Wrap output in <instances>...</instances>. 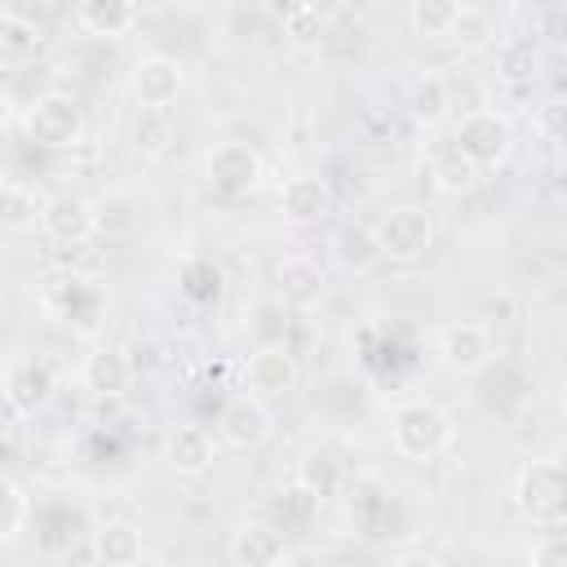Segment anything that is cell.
Returning <instances> with one entry per match:
<instances>
[{"mask_svg":"<svg viewBox=\"0 0 567 567\" xmlns=\"http://www.w3.org/2000/svg\"><path fill=\"white\" fill-rule=\"evenodd\" d=\"M341 465L328 456V452H319V447H310L301 461H297V483H306L319 501H332L337 496V487H341Z\"/></svg>","mask_w":567,"mask_h":567,"instance_id":"f1b7e54d","label":"cell"},{"mask_svg":"<svg viewBox=\"0 0 567 567\" xmlns=\"http://www.w3.org/2000/svg\"><path fill=\"white\" fill-rule=\"evenodd\" d=\"M288 323H292V310H288L279 297H270V301H261V306L252 310L248 332H252L257 346H288Z\"/></svg>","mask_w":567,"mask_h":567,"instance_id":"4dcf8cb0","label":"cell"},{"mask_svg":"<svg viewBox=\"0 0 567 567\" xmlns=\"http://www.w3.org/2000/svg\"><path fill=\"white\" fill-rule=\"evenodd\" d=\"M226 558L235 567H270V563H284L288 558V540H284V527L275 523H239L226 540Z\"/></svg>","mask_w":567,"mask_h":567,"instance_id":"9a60e30c","label":"cell"},{"mask_svg":"<svg viewBox=\"0 0 567 567\" xmlns=\"http://www.w3.org/2000/svg\"><path fill=\"white\" fill-rule=\"evenodd\" d=\"M221 288H226V270H221L213 257L195 252V257L182 261V270H177V292H182L190 306H217Z\"/></svg>","mask_w":567,"mask_h":567,"instance_id":"603a6c76","label":"cell"},{"mask_svg":"<svg viewBox=\"0 0 567 567\" xmlns=\"http://www.w3.org/2000/svg\"><path fill=\"white\" fill-rule=\"evenodd\" d=\"M89 213H93V235L106 239V244L133 239L146 226V204L133 190H106L89 204Z\"/></svg>","mask_w":567,"mask_h":567,"instance_id":"4fadbf2b","label":"cell"},{"mask_svg":"<svg viewBox=\"0 0 567 567\" xmlns=\"http://www.w3.org/2000/svg\"><path fill=\"white\" fill-rule=\"evenodd\" d=\"M279 213L292 226H319L332 213V186L323 177H315V173H297L279 190Z\"/></svg>","mask_w":567,"mask_h":567,"instance_id":"2e32d148","label":"cell"},{"mask_svg":"<svg viewBox=\"0 0 567 567\" xmlns=\"http://www.w3.org/2000/svg\"><path fill=\"white\" fill-rule=\"evenodd\" d=\"M40 230L62 244V248H84L93 239V213H89V199L71 195V190H58L49 199H40Z\"/></svg>","mask_w":567,"mask_h":567,"instance_id":"30bf717a","label":"cell"},{"mask_svg":"<svg viewBox=\"0 0 567 567\" xmlns=\"http://www.w3.org/2000/svg\"><path fill=\"white\" fill-rule=\"evenodd\" d=\"M44 49V31L13 13V9H0V71H18V66H31Z\"/></svg>","mask_w":567,"mask_h":567,"instance_id":"ffe728a7","label":"cell"},{"mask_svg":"<svg viewBox=\"0 0 567 567\" xmlns=\"http://www.w3.org/2000/svg\"><path fill=\"white\" fill-rule=\"evenodd\" d=\"M53 385H58V377H53V363H49L44 354H22V359H13V363L4 368V381H0L4 403H9L13 416H35V412H44L49 399H53Z\"/></svg>","mask_w":567,"mask_h":567,"instance_id":"52a82bcc","label":"cell"},{"mask_svg":"<svg viewBox=\"0 0 567 567\" xmlns=\"http://www.w3.org/2000/svg\"><path fill=\"white\" fill-rule=\"evenodd\" d=\"M461 0H412L408 4V27H412V35L416 40H447L452 35V27L461 22Z\"/></svg>","mask_w":567,"mask_h":567,"instance_id":"d4e9b609","label":"cell"},{"mask_svg":"<svg viewBox=\"0 0 567 567\" xmlns=\"http://www.w3.org/2000/svg\"><path fill=\"white\" fill-rule=\"evenodd\" d=\"M80 385L93 399H120L133 385V359L120 346H97L80 363Z\"/></svg>","mask_w":567,"mask_h":567,"instance_id":"e0dca14e","label":"cell"},{"mask_svg":"<svg viewBox=\"0 0 567 567\" xmlns=\"http://www.w3.org/2000/svg\"><path fill=\"white\" fill-rule=\"evenodd\" d=\"M128 84H133V97H137V106H151V111H168V106L177 102L182 84H186V66H182L177 58H168V53H142V58L133 62V75H128Z\"/></svg>","mask_w":567,"mask_h":567,"instance_id":"ba28073f","label":"cell"},{"mask_svg":"<svg viewBox=\"0 0 567 567\" xmlns=\"http://www.w3.org/2000/svg\"><path fill=\"white\" fill-rule=\"evenodd\" d=\"M478 173L483 168H474L452 142L447 146H439L434 151V159H430V177H434V190H443V195H470L474 186H478Z\"/></svg>","mask_w":567,"mask_h":567,"instance_id":"484cf974","label":"cell"},{"mask_svg":"<svg viewBox=\"0 0 567 567\" xmlns=\"http://www.w3.org/2000/svg\"><path fill=\"white\" fill-rule=\"evenodd\" d=\"M390 443L408 461H430L452 447V416L434 399H412L390 421Z\"/></svg>","mask_w":567,"mask_h":567,"instance_id":"7a4b0ae2","label":"cell"},{"mask_svg":"<svg viewBox=\"0 0 567 567\" xmlns=\"http://www.w3.org/2000/svg\"><path fill=\"white\" fill-rule=\"evenodd\" d=\"M84 106L62 93V89H44L27 102V115H22V133L31 146H44V151H71L84 142Z\"/></svg>","mask_w":567,"mask_h":567,"instance_id":"6da1fadb","label":"cell"},{"mask_svg":"<svg viewBox=\"0 0 567 567\" xmlns=\"http://www.w3.org/2000/svg\"><path fill=\"white\" fill-rule=\"evenodd\" d=\"M558 120H563V106H558V102H545V106L536 111V128L545 133V142H558Z\"/></svg>","mask_w":567,"mask_h":567,"instance_id":"d590c367","label":"cell"},{"mask_svg":"<svg viewBox=\"0 0 567 567\" xmlns=\"http://www.w3.org/2000/svg\"><path fill=\"white\" fill-rule=\"evenodd\" d=\"M40 226V195L27 182H0V230H35Z\"/></svg>","mask_w":567,"mask_h":567,"instance_id":"83f0119b","label":"cell"},{"mask_svg":"<svg viewBox=\"0 0 567 567\" xmlns=\"http://www.w3.org/2000/svg\"><path fill=\"white\" fill-rule=\"evenodd\" d=\"M452 146L474 164V168H501L514 155V124L509 115L492 111V106H470L456 120V137Z\"/></svg>","mask_w":567,"mask_h":567,"instance_id":"3957f363","label":"cell"},{"mask_svg":"<svg viewBox=\"0 0 567 567\" xmlns=\"http://www.w3.org/2000/svg\"><path fill=\"white\" fill-rule=\"evenodd\" d=\"M142 554H146V545H142V532L133 523H106L93 532L89 558H97L106 567H133V563H142Z\"/></svg>","mask_w":567,"mask_h":567,"instance_id":"cb8c5ba5","label":"cell"},{"mask_svg":"<svg viewBox=\"0 0 567 567\" xmlns=\"http://www.w3.org/2000/svg\"><path fill=\"white\" fill-rule=\"evenodd\" d=\"M337 496L346 501V509H350L359 523H377V518H385V514H390V492H385L377 478H368V474L341 478Z\"/></svg>","mask_w":567,"mask_h":567,"instance_id":"4316f807","label":"cell"},{"mask_svg":"<svg viewBox=\"0 0 567 567\" xmlns=\"http://www.w3.org/2000/svg\"><path fill=\"white\" fill-rule=\"evenodd\" d=\"M261 173H266L261 151L248 146V142H217L204 155V182L221 199H239V195L257 190L261 186Z\"/></svg>","mask_w":567,"mask_h":567,"instance_id":"277c9868","label":"cell"},{"mask_svg":"<svg viewBox=\"0 0 567 567\" xmlns=\"http://www.w3.org/2000/svg\"><path fill=\"white\" fill-rule=\"evenodd\" d=\"M275 297L288 310H310L328 297V275L315 257H284L275 266Z\"/></svg>","mask_w":567,"mask_h":567,"instance_id":"5bb4252c","label":"cell"},{"mask_svg":"<svg viewBox=\"0 0 567 567\" xmlns=\"http://www.w3.org/2000/svg\"><path fill=\"white\" fill-rule=\"evenodd\" d=\"M306 9H310V0H261V13L275 18V22H284V27H288L297 13H306Z\"/></svg>","mask_w":567,"mask_h":567,"instance_id":"e575fe53","label":"cell"},{"mask_svg":"<svg viewBox=\"0 0 567 567\" xmlns=\"http://www.w3.org/2000/svg\"><path fill=\"white\" fill-rule=\"evenodd\" d=\"M563 496H567V474H563V461H554V456L527 461L514 478V505L532 523H558Z\"/></svg>","mask_w":567,"mask_h":567,"instance_id":"5b68a950","label":"cell"},{"mask_svg":"<svg viewBox=\"0 0 567 567\" xmlns=\"http://www.w3.org/2000/svg\"><path fill=\"white\" fill-rule=\"evenodd\" d=\"M297 377H301V368H297V354L288 346H257L244 363V390L257 399L288 394L297 385Z\"/></svg>","mask_w":567,"mask_h":567,"instance_id":"8fae6325","label":"cell"},{"mask_svg":"<svg viewBox=\"0 0 567 567\" xmlns=\"http://www.w3.org/2000/svg\"><path fill=\"white\" fill-rule=\"evenodd\" d=\"M168 142H173V128H168L164 111L142 106V115L133 120V151H137V155H146V159H155V155H164V151H168Z\"/></svg>","mask_w":567,"mask_h":567,"instance_id":"1f68e13d","label":"cell"},{"mask_svg":"<svg viewBox=\"0 0 567 567\" xmlns=\"http://www.w3.org/2000/svg\"><path fill=\"white\" fill-rule=\"evenodd\" d=\"M270 408H266V399H257V394H235L226 408H221V416H217V439L226 443V447H235V452H252V447H261L266 439H270Z\"/></svg>","mask_w":567,"mask_h":567,"instance_id":"9c48e42d","label":"cell"},{"mask_svg":"<svg viewBox=\"0 0 567 567\" xmlns=\"http://www.w3.org/2000/svg\"><path fill=\"white\" fill-rule=\"evenodd\" d=\"M164 461L182 478H204L217 461V443L204 425H173L164 439Z\"/></svg>","mask_w":567,"mask_h":567,"instance_id":"ac0fdd59","label":"cell"},{"mask_svg":"<svg viewBox=\"0 0 567 567\" xmlns=\"http://www.w3.org/2000/svg\"><path fill=\"white\" fill-rule=\"evenodd\" d=\"M372 235L381 244V257L412 261V257H421L434 244V217L421 204H399V208L381 213V221L372 226Z\"/></svg>","mask_w":567,"mask_h":567,"instance_id":"8992f818","label":"cell"},{"mask_svg":"<svg viewBox=\"0 0 567 567\" xmlns=\"http://www.w3.org/2000/svg\"><path fill=\"white\" fill-rule=\"evenodd\" d=\"M332 257H337L341 270H350V275H368L372 266H381V244H377L372 226H363V221H346V226L332 235Z\"/></svg>","mask_w":567,"mask_h":567,"instance_id":"44dd1931","label":"cell"},{"mask_svg":"<svg viewBox=\"0 0 567 567\" xmlns=\"http://www.w3.org/2000/svg\"><path fill=\"white\" fill-rule=\"evenodd\" d=\"M492 354H496V350H492L487 323L465 319V323L443 328V337H439V359H443V368H452V372H461V377L483 372V368L492 363Z\"/></svg>","mask_w":567,"mask_h":567,"instance_id":"7c38bea8","label":"cell"},{"mask_svg":"<svg viewBox=\"0 0 567 567\" xmlns=\"http://www.w3.org/2000/svg\"><path fill=\"white\" fill-rule=\"evenodd\" d=\"M447 111H452V84H447V75H439V71L416 75L412 89H408V115L416 124L434 128V124L447 120Z\"/></svg>","mask_w":567,"mask_h":567,"instance_id":"7402d4cb","label":"cell"},{"mask_svg":"<svg viewBox=\"0 0 567 567\" xmlns=\"http://www.w3.org/2000/svg\"><path fill=\"white\" fill-rule=\"evenodd\" d=\"M142 9L137 0H75V22L89 31V35H102V40H120L137 27Z\"/></svg>","mask_w":567,"mask_h":567,"instance_id":"d6986e66","label":"cell"},{"mask_svg":"<svg viewBox=\"0 0 567 567\" xmlns=\"http://www.w3.org/2000/svg\"><path fill=\"white\" fill-rule=\"evenodd\" d=\"M492 35V22L483 18V13H470V9H461V22L452 27V35L447 40H461L465 49H474V44H483Z\"/></svg>","mask_w":567,"mask_h":567,"instance_id":"d6a6232c","label":"cell"},{"mask_svg":"<svg viewBox=\"0 0 567 567\" xmlns=\"http://www.w3.org/2000/svg\"><path fill=\"white\" fill-rule=\"evenodd\" d=\"M319 496L306 487V483H288L284 492H279V523L275 527H284V532H306L310 523H315V514H319Z\"/></svg>","mask_w":567,"mask_h":567,"instance_id":"f546056e","label":"cell"},{"mask_svg":"<svg viewBox=\"0 0 567 567\" xmlns=\"http://www.w3.org/2000/svg\"><path fill=\"white\" fill-rule=\"evenodd\" d=\"M567 558V536L563 532H545L540 545H532V563L536 567H558Z\"/></svg>","mask_w":567,"mask_h":567,"instance_id":"836d02e7","label":"cell"}]
</instances>
